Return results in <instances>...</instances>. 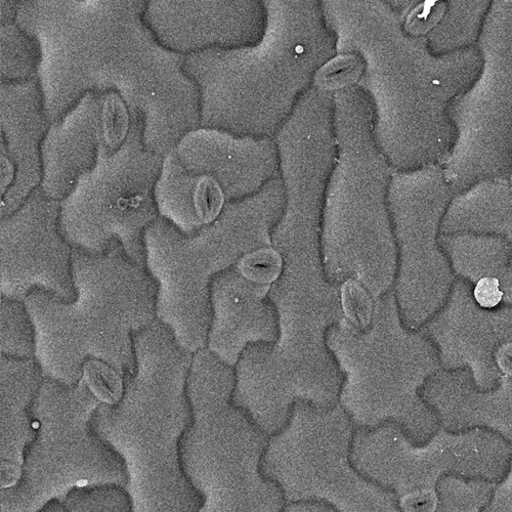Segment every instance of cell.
Masks as SVG:
<instances>
[{
  "instance_id": "obj_1",
  "label": "cell",
  "mask_w": 512,
  "mask_h": 512,
  "mask_svg": "<svg viewBox=\"0 0 512 512\" xmlns=\"http://www.w3.org/2000/svg\"><path fill=\"white\" fill-rule=\"evenodd\" d=\"M135 368L115 405L101 404L92 426L124 461L133 511H200L180 446L191 422L187 380L193 353L156 320L134 334Z\"/></svg>"
},
{
  "instance_id": "obj_2",
  "label": "cell",
  "mask_w": 512,
  "mask_h": 512,
  "mask_svg": "<svg viewBox=\"0 0 512 512\" xmlns=\"http://www.w3.org/2000/svg\"><path fill=\"white\" fill-rule=\"evenodd\" d=\"M71 302L45 292L24 304L35 331V360L45 377L75 386L100 361L124 378L135 368L134 334L156 320L157 285L122 247L90 255L73 248Z\"/></svg>"
},
{
  "instance_id": "obj_3",
  "label": "cell",
  "mask_w": 512,
  "mask_h": 512,
  "mask_svg": "<svg viewBox=\"0 0 512 512\" xmlns=\"http://www.w3.org/2000/svg\"><path fill=\"white\" fill-rule=\"evenodd\" d=\"M235 368L208 349L193 355L187 380L191 422L180 446L200 511H281L280 490L261 472L269 434L233 402ZM282 496V495H281Z\"/></svg>"
},
{
  "instance_id": "obj_4",
  "label": "cell",
  "mask_w": 512,
  "mask_h": 512,
  "mask_svg": "<svg viewBox=\"0 0 512 512\" xmlns=\"http://www.w3.org/2000/svg\"><path fill=\"white\" fill-rule=\"evenodd\" d=\"M265 192L229 203L221 217L192 234L159 218L145 232L146 268L157 285V320L179 345L206 348L211 323L210 286L245 254L272 246Z\"/></svg>"
},
{
  "instance_id": "obj_5",
  "label": "cell",
  "mask_w": 512,
  "mask_h": 512,
  "mask_svg": "<svg viewBox=\"0 0 512 512\" xmlns=\"http://www.w3.org/2000/svg\"><path fill=\"white\" fill-rule=\"evenodd\" d=\"M101 404L82 378L75 386L44 378L30 408L36 435L19 484L2 490V511L46 509L51 502L63 504L74 490L126 488L124 461L92 426Z\"/></svg>"
},
{
  "instance_id": "obj_6",
  "label": "cell",
  "mask_w": 512,
  "mask_h": 512,
  "mask_svg": "<svg viewBox=\"0 0 512 512\" xmlns=\"http://www.w3.org/2000/svg\"><path fill=\"white\" fill-rule=\"evenodd\" d=\"M122 147L99 153L91 172L60 201V229L74 249L99 255L122 247L128 259L146 267L144 236L160 218L155 188L163 159L145 147Z\"/></svg>"
},
{
  "instance_id": "obj_7",
  "label": "cell",
  "mask_w": 512,
  "mask_h": 512,
  "mask_svg": "<svg viewBox=\"0 0 512 512\" xmlns=\"http://www.w3.org/2000/svg\"><path fill=\"white\" fill-rule=\"evenodd\" d=\"M61 204L42 190L2 218V296L24 302L45 291L63 302L75 297L73 247L60 229Z\"/></svg>"
},
{
  "instance_id": "obj_8",
  "label": "cell",
  "mask_w": 512,
  "mask_h": 512,
  "mask_svg": "<svg viewBox=\"0 0 512 512\" xmlns=\"http://www.w3.org/2000/svg\"><path fill=\"white\" fill-rule=\"evenodd\" d=\"M283 267L281 253L273 246L263 247L213 279L206 349L229 366L237 365L248 346L276 340L278 316L269 293Z\"/></svg>"
},
{
  "instance_id": "obj_9",
  "label": "cell",
  "mask_w": 512,
  "mask_h": 512,
  "mask_svg": "<svg viewBox=\"0 0 512 512\" xmlns=\"http://www.w3.org/2000/svg\"><path fill=\"white\" fill-rule=\"evenodd\" d=\"M44 378L35 358L2 355V490L21 480L25 452L36 435L30 408Z\"/></svg>"
},
{
  "instance_id": "obj_10",
  "label": "cell",
  "mask_w": 512,
  "mask_h": 512,
  "mask_svg": "<svg viewBox=\"0 0 512 512\" xmlns=\"http://www.w3.org/2000/svg\"><path fill=\"white\" fill-rule=\"evenodd\" d=\"M2 355L35 358V331L24 302L2 296Z\"/></svg>"
},
{
  "instance_id": "obj_11",
  "label": "cell",
  "mask_w": 512,
  "mask_h": 512,
  "mask_svg": "<svg viewBox=\"0 0 512 512\" xmlns=\"http://www.w3.org/2000/svg\"><path fill=\"white\" fill-rule=\"evenodd\" d=\"M62 505L68 511H133L130 495L116 486L74 490Z\"/></svg>"
},
{
  "instance_id": "obj_12",
  "label": "cell",
  "mask_w": 512,
  "mask_h": 512,
  "mask_svg": "<svg viewBox=\"0 0 512 512\" xmlns=\"http://www.w3.org/2000/svg\"><path fill=\"white\" fill-rule=\"evenodd\" d=\"M364 288L349 280L341 292L347 321L356 330H362L370 320V301Z\"/></svg>"
},
{
  "instance_id": "obj_13",
  "label": "cell",
  "mask_w": 512,
  "mask_h": 512,
  "mask_svg": "<svg viewBox=\"0 0 512 512\" xmlns=\"http://www.w3.org/2000/svg\"><path fill=\"white\" fill-rule=\"evenodd\" d=\"M503 292L499 289V281L495 278H484L476 286V301L482 308H495L502 300Z\"/></svg>"
}]
</instances>
